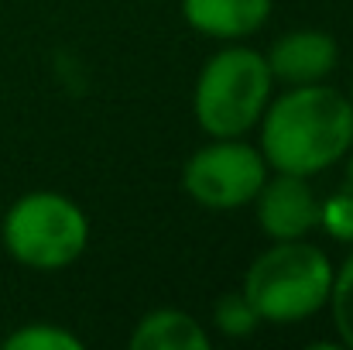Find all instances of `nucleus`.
Listing matches in <instances>:
<instances>
[{
    "label": "nucleus",
    "mask_w": 353,
    "mask_h": 350,
    "mask_svg": "<svg viewBox=\"0 0 353 350\" xmlns=\"http://www.w3.org/2000/svg\"><path fill=\"white\" fill-rule=\"evenodd\" d=\"M268 69L285 86H309L326 83L340 66V45L330 31L319 28H295L271 41L268 48Z\"/></svg>",
    "instance_id": "7"
},
{
    "label": "nucleus",
    "mask_w": 353,
    "mask_h": 350,
    "mask_svg": "<svg viewBox=\"0 0 353 350\" xmlns=\"http://www.w3.org/2000/svg\"><path fill=\"white\" fill-rule=\"evenodd\" d=\"M257 127L268 168L288 175L312 179L340 165L353 148L350 100L330 83L288 86L278 100H268Z\"/></svg>",
    "instance_id": "1"
},
{
    "label": "nucleus",
    "mask_w": 353,
    "mask_h": 350,
    "mask_svg": "<svg viewBox=\"0 0 353 350\" xmlns=\"http://www.w3.org/2000/svg\"><path fill=\"white\" fill-rule=\"evenodd\" d=\"M333 271L336 268L319 244L305 237L274 240L250 261L240 292L247 295L261 323L288 327L312 320L319 309H326Z\"/></svg>",
    "instance_id": "2"
},
{
    "label": "nucleus",
    "mask_w": 353,
    "mask_h": 350,
    "mask_svg": "<svg viewBox=\"0 0 353 350\" xmlns=\"http://www.w3.org/2000/svg\"><path fill=\"white\" fill-rule=\"evenodd\" d=\"M268 179V162L261 148L243 137H210L196 148L182 168L185 196L203 210H240L250 206L257 189Z\"/></svg>",
    "instance_id": "5"
},
{
    "label": "nucleus",
    "mask_w": 353,
    "mask_h": 350,
    "mask_svg": "<svg viewBox=\"0 0 353 350\" xmlns=\"http://www.w3.org/2000/svg\"><path fill=\"white\" fill-rule=\"evenodd\" d=\"M254 217L264 237L299 240L319 227V196L305 175L274 172L254 196Z\"/></svg>",
    "instance_id": "6"
},
{
    "label": "nucleus",
    "mask_w": 353,
    "mask_h": 350,
    "mask_svg": "<svg viewBox=\"0 0 353 350\" xmlns=\"http://www.w3.org/2000/svg\"><path fill=\"white\" fill-rule=\"evenodd\" d=\"M347 100H350V110H353V83H350V97H347Z\"/></svg>",
    "instance_id": "15"
},
{
    "label": "nucleus",
    "mask_w": 353,
    "mask_h": 350,
    "mask_svg": "<svg viewBox=\"0 0 353 350\" xmlns=\"http://www.w3.org/2000/svg\"><path fill=\"white\" fill-rule=\"evenodd\" d=\"M343 162H347V175H343V189H350L353 193V148L343 155Z\"/></svg>",
    "instance_id": "14"
},
{
    "label": "nucleus",
    "mask_w": 353,
    "mask_h": 350,
    "mask_svg": "<svg viewBox=\"0 0 353 350\" xmlns=\"http://www.w3.org/2000/svg\"><path fill=\"white\" fill-rule=\"evenodd\" d=\"M319 227L333 240L353 244V193L340 189L326 200H319Z\"/></svg>",
    "instance_id": "13"
},
{
    "label": "nucleus",
    "mask_w": 353,
    "mask_h": 350,
    "mask_svg": "<svg viewBox=\"0 0 353 350\" xmlns=\"http://www.w3.org/2000/svg\"><path fill=\"white\" fill-rule=\"evenodd\" d=\"M83 337H76L62 323H24L3 337V350H83Z\"/></svg>",
    "instance_id": "10"
},
{
    "label": "nucleus",
    "mask_w": 353,
    "mask_h": 350,
    "mask_svg": "<svg viewBox=\"0 0 353 350\" xmlns=\"http://www.w3.org/2000/svg\"><path fill=\"white\" fill-rule=\"evenodd\" d=\"M213 327L223 337H230V340H243V337H250L261 327V316L254 313V306L247 302L243 292H227L213 306Z\"/></svg>",
    "instance_id": "12"
},
{
    "label": "nucleus",
    "mask_w": 353,
    "mask_h": 350,
    "mask_svg": "<svg viewBox=\"0 0 353 350\" xmlns=\"http://www.w3.org/2000/svg\"><path fill=\"white\" fill-rule=\"evenodd\" d=\"M0 240L21 268L62 271L83 257L90 244V220L76 200L52 189H34L7 206Z\"/></svg>",
    "instance_id": "4"
},
{
    "label": "nucleus",
    "mask_w": 353,
    "mask_h": 350,
    "mask_svg": "<svg viewBox=\"0 0 353 350\" xmlns=\"http://www.w3.org/2000/svg\"><path fill=\"white\" fill-rule=\"evenodd\" d=\"M330 316H333V330L340 337L343 347L353 350V251L347 261L333 271V289H330Z\"/></svg>",
    "instance_id": "11"
},
{
    "label": "nucleus",
    "mask_w": 353,
    "mask_h": 350,
    "mask_svg": "<svg viewBox=\"0 0 353 350\" xmlns=\"http://www.w3.org/2000/svg\"><path fill=\"white\" fill-rule=\"evenodd\" d=\"M130 350H210V333L192 313L151 309L127 337Z\"/></svg>",
    "instance_id": "9"
},
{
    "label": "nucleus",
    "mask_w": 353,
    "mask_h": 350,
    "mask_svg": "<svg viewBox=\"0 0 353 350\" xmlns=\"http://www.w3.org/2000/svg\"><path fill=\"white\" fill-rule=\"evenodd\" d=\"M182 17L206 38L240 41L268 24L271 0H182Z\"/></svg>",
    "instance_id": "8"
},
{
    "label": "nucleus",
    "mask_w": 353,
    "mask_h": 350,
    "mask_svg": "<svg viewBox=\"0 0 353 350\" xmlns=\"http://www.w3.org/2000/svg\"><path fill=\"white\" fill-rule=\"evenodd\" d=\"M274 76L268 69L264 52L247 45H227L213 52L192 90L196 124L210 137H243L257 127L271 100Z\"/></svg>",
    "instance_id": "3"
}]
</instances>
